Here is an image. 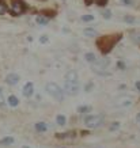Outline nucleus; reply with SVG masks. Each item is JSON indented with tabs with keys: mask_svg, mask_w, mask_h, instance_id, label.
Wrapping results in <instances>:
<instances>
[{
	"mask_svg": "<svg viewBox=\"0 0 140 148\" xmlns=\"http://www.w3.org/2000/svg\"><path fill=\"white\" fill-rule=\"evenodd\" d=\"M120 40H121V34H112V36L100 37V38L97 40V46H98V49L101 50L102 54H108L112 52L114 45H116Z\"/></svg>",
	"mask_w": 140,
	"mask_h": 148,
	"instance_id": "obj_1",
	"label": "nucleus"
},
{
	"mask_svg": "<svg viewBox=\"0 0 140 148\" xmlns=\"http://www.w3.org/2000/svg\"><path fill=\"white\" fill-rule=\"evenodd\" d=\"M45 91L50 95V97H53L56 101H59V102H61V101L64 99V90L57 84V83H53V82L46 83Z\"/></svg>",
	"mask_w": 140,
	"mask_h": 148,
	"instance_id": "obj_2",
	"label": "nucleus"
},
{
	"mask_svg": "<svg viewBox=\"0 0 140 148\" xmlns=\"http://www.w3.org/2000/svg\"><path fill=\"white\" fill-rule=\"evenodd\" d=\"M104 120L105 118L102 114H90V116L84 117V125L87 128H90V129L98 128V126H101L104 124Z\"/></svg>",
	"mask_w": 140,
	"mask_h": 148,
	"instance_id": "obj_3",
	"label": "nucleus"
},
{
	"mask_svg": "<svg viewBox=\"0 0 140 148\" xmlns=\"http://www.w3.org/2000/svg\"><path fill=\"white\" fill-rule=\"evenodd\" d=\"M25 11H26V4L23 3L22 0H12V3H11V14L14 16H18Z\"/></svg>",
	"mask_w": 140,
	"mask_h": 148,
	"instance_id": "obj_4",
	"label": "nucleus"
},
{
	"mask_svg": "<svg viewBox=\"0 0 140 148\" xmlns=\"http://www.w3.org/2000/svg\"><path fill=\"white\" fill-rule=\"evenodd\" d=\"M64 90L69 95H78L80 91L79 83H71V82H64Z\"/></svg>",
	"mask_w": 140,
	"mask_h": 148,
	"instance_id": "obj_5",
	"label": "nucleus"
},
{
	"mask_svg": "<svg viewBox=\"0 0 140 148\" xmlns=\"http://www.w3.org/2000/svg\"><path fill=\"white\" fill-rule=\"evenodd\" d=\"M19 80H21V77H19L18 73H8V75L5 76V82H7V84H10V86L18 84Z\"/></svg>",
	"mask_w": 140,
	"mask_h": 148,
	"instance_id": "obj_6",
	"label": "nucleus"
},
{
	"mask_svg": "<svg viewBox=\"0 0 140 148\" xmlns=\"http://www.w3.org/2000/svg\"><path fill=\"white\" fill-rule=\"evenodd\" d=\"M132 105V98L129 97H122L116 101V106L117 108H125V106H131Z\"/></svg>",
	"mask_w": 140,
	"mask_h": 148,
	"instance_id": "obj_7",
	"label": "nucleus"
},
{
	"mask_svg": "<svg viewBox=\"0 0 140 148\" xmlns=\"http://www.w3.org/2000/svg\"><path fill=\"white\" fill-rule=\"evenodd\" d=\"M65 82H71V83H79V76H78L76 71H68L65 73Z\"/></svg>",
	"mask_w": 140,
	"mask_h": 148,
	"instance_id": "obj_8",
	"label": "nucleus"
},
{
	"mask_svg": "<svg viewBox=\"0 0 140 148\" xmlns=\"http://www.w3.org/2000/svg\"><path fill=\"white\" fill-rule=\"evenodd\" d=\"M23 95L26 97V98H29V97H32L33 94H34V86H33L32 82H29V83H26V84L23 86Z\"/></svg>",
	"mask_w": 140,
	"mask_h": 148,
	"instance_id": "obj_9",
	"label": "nucleus"
},
{
	"mask_svg": "<svg viewBox=\"0 0 140 148\" xmlns=\"http://www.w3.org/2000/svg\"><path fill=\"white\" fill-rule=\"evenodd\" d=\"M56 137H57V139H61V140H64V139H73V137H75V133H73V132L57 133V135H56Z\"/></svg>",
	"mask_w": 140,
	"mask_h": 148,
	"instance_id": "obj_10",
	"label": "nucleus"
},
{
	"mask_svg": "<svg viewBox=\"0 0 140 148\" xmlns=\"http://www.w3.org/2000/svg\"><path fill=\"white\" fill-rule=\"evenodd\" d=\"M83 34L86 37H90V38H93V37H98V32L95 30V29H84L83 30Z\"/></svg>",
	"mask_w": 140,
	"mask_h": 148,
	"instance_id": "obj_11",
	"label": "nucleus"
},
{
	"mask_svg": "<svg viewBox=\"0 0 140 148\" xmlns=\"http://www.w3.org/2000/svg\"><path fill=\"white\" fill-rule=\"evenodd\" d=\"M8 105L10 106H12V108H16L19 105V99L15 97V95H10L8 97Z\"/></svg>",
	"mask_w": 140,
	"mask_h": 148,
	"instance_id": "obj_12",
	"label": "nucleus"
},
{
	"mask_svg": "<svg viewBox=\"0 0 140 148\" xmlns=\"http://www.w3.org/2000/svg\"><path fill=\"white\" fill-rule=\"evenodd\" d=\"M36 129L38 130V132H46V130H48V124H46V122H37Z\"/></svg>",
	"mask_w": 140,
	"mask_h": 148,
	"instance_id": "obj_13",
	"label": "nucleus"
},
{
	"mask_svg": "<svg viewBox=\"0 0 140 148\" xmlns=\"http://www.w3.org/2000/svg\"><path fill=\"white\" fill-rule=\"evenodd\" d=\"M12 143H14V137H11V136L0 140V145H11Z\"/></svg>",
	"mask_w": 140,
	"mask_h": 148,
	"instance_id": "obj_14",
	"label": "nucleus"
},
{
	"mask_svg": "<svg viewBox=\"0 0 140 148\" xmlns=\"http://www.w3.org/2000/svg\"><path fill=\"white\" fill-rule=\"evenodd\" d=\"M84 60L89 61V63H95L97 61V56L94 53H86L84 54Z\"/></svg>",
	"mask_w": 140,
	"mask_h": 148,
	"instance_id": "obj_15",
	"label": "nucleus"
},
{
	"mask_svg": "<svg viewBox=\"0 0 140 148\" xmlns=\"http://www.w3.org/2000/svg\"><path fill=\"white\" fill-rule=\"evenodd\" d=\"M56 122H57V125H65L67 124V118L63 114H59V116L56 117Z\"/></svg>",
	"mask_w": 140,
	"mask_h": 148,
	"instance_id": "obj_16",
	"label": "nucleus"
},
{
	"mask_svg": "<svg viewBox=\"0 0 140 148\" xmlns=\"http://www.w3.org/2000/svg\"><path fill=\"white\" fill-rule=\"evenodd\" d=\"M36 22L40 25V26H44V25H46L48 23V18H45L44 15H38L36 19Z\"/></svg>",
	"mask_w": 140,
	"mask_h": 148,
	"instance_id": "obj_17",
	"label": "nucleus"
},
{
	"mask_svg": "<svg viewBox=\"0 0 140 148\" xmlns=\"http://www.w3.org/2000/svg\"><path fill=\"white\" fill-rule=\"evenodd\" d=\"M7 11H8L7 3H5V1H3V0H0V15H4Z\"/></svg>",
	"mask_w": 140,
	"mask_h": 148,
	"instance_id": "obj_18",
	"label": "nucleus"
},
{
	"mask_svg": "<svg viewBox=\"0 0 140 148\" xmlns=\"http://www.w3.org/2000/svg\"><path fill=\"white\" fill-rule=\"evenodd\" d=\"M94 19H95V16L94 15H90V14H87V15H83V16H82V21H83V22H93Z\"/></svg>",
	"mask_w": 140,
	"mask_h": 148,
	"instance_id": "obj_19",
	"label": "nucleus"
},
{
	"mask_svg": "<svg viewBox=\"0 0 140 148\" xmlns=\"http://www.w3.org/2000/svg\"><path fill=\"white\" fill-rule=\"evenodd\" d=\"M5 105V98H4V91H3V88L0 87V106L3 108Z\"/></svg>",
	"mask_w": 140,
	"mask_h": 148,
	"instance_id": "obj_20",
	"label": "nucleus"
},
{
	"mask_svg": "<svg viewBox=\"0 0 140 148\" xmlns=\"http://www.w3.org/2000/svg\"><path fill=\"white\" fill-rule=\"evenodd\" d=\"M102 16H104L105 19H110L112 18V11H110V10H105V11H102Z\"/></svg>",
	"mask_w": 140,
	"mask_h": 148,
	"instance_id": "obj_21",
	"label": "nucleus"
},
{
	"mask_svg": "<svg viewBox=\"0 0 140 148\" xmlns=\"http://www.w3.org/2000/svg\"><path fill=\"white\" fill-rule=\"evenodd\" d=\"M97 5H100V7H105V5L108 4V0H93Z\"/></svg>",
	"mask_w": 140,
	"mask_h": 148,
	"instance_id": "obj_22",
	"label": "nucleus"
},
{
	"mask_svg": "<svg viewBox=\"0 0 140 148\" xmlns=\"http://www.w3.org/2000/svg\"><path fill=\"white\" fill-rule=\"evenodd\" d=\"M78 112H79V113H82V114H83V113L90 112V108H89V106H80V108L78 109Z\"/></svg>",
	"mask_w": 140,
	"mask_h": 148,
	"instance_id": "obj_23",
	"label": "nucleus"
},
{
	"mask_svg": "<svg viewBox=\"0 0 140 148\" xmlns=\"http://www.w3.org/2000/svg\"><path fill=\"white\" fill-rule=\"evenodd\" d=\"M124 22H127V23H135V18H133V16H129V15H127V16H124Z\"/></svg>",
	"mask_w": 140,
	"mask_h": 148,
	"instance_id": "obj_24",
	"label": "nucleus"
},
{
	"mask_svg": "<svg viewBox=\"0 0 140 148\" xmlns=\"http://www.w3.org/2000/svg\"><path fill=\"white\" fill-rule=\"evenodd\" d=\"M120 128V122H112V126H110V130H116Z\"/></svg>",
	"mask_w": 140,
	"mask_h": 148,
	"instance_id": "obj_25",
	"label": "nucleus"
},
{
	"mask_svg": "<svg viewBox=\"0 0 140 148\" xmlns=\"http://www.w3.org/2000/svg\"><path fill=\"white\" fill-rule=\"evenodd\" d=\"M132 40L135 41V42H137V44H140V33H137V34H135V36L132 37Z\"/></svg>",
	"mask_w": 140,
	"mask_h": 148,
	"instance_id": "obj_26",
	"label": "nucleus"
},
{
	"mask_svg": "<svg viewBox=\"0 0 140 148\" xmlns=\"http://www.w3.org/2000/svg\"><path fill=\"white\" fill-rule=\"evenodd\" d=\"M48 41H49V38H48V36H42V37H41V38H40V42H41V44H46Z\"/></svg>",
	"mask_w": 140,
	"mask_h": 148,
	"instance_id": "obj_27",
	"label": "nucleus"
},
{
	"mask_svg": "<svg viewBox=\"0 0 140 148\" xmlns=\"http://www.w3.org/2000/svg\"><path fill=\"white\" fill-rule=\"evenodd\" d=\"M42 14H48V15H46V16H48V18H52V16H54V11H49V10H46V11H44V12Z\"/></svg>",
	"mask_w": 140,
	"mask_h": 148,
	"instance_id": "obj_28",
	"label": "nucleus"
},
{
	"mask_svg": "<svg viewBox=\"0 0 140 148\" xmlns=\"http://www.w3.org/2000/svg\"><path fill=\"white\" fill-rule=\"evenodd\" d=\"M120 1H121L122 4H125V5H131L132 3H133L132 0H120Z\"/></svg>",
	"mask_w": 140,
	"mask_h": 148,
	"instance_id": "obj_29",
	"label": "nucleus"
},
{
	"mask_svg": "<svg viewBox=\"0 0 140 148\" xmlns=\"http://www.w3.org/2000/svg\"><path fill=\"white\" fill-rule=\"evenodd\" d=\"M135 87H136V90H137V91H140V82H136Z\"/></svg>",
	"mask_w": 140,
	"mask_h": 148,
	"instance_id": "obj_30",
	"label": "nucleus"
},
{
	"mask_svg": "<svg viewBox=\"0 0 140 148\" xmlns=\"http://www.w3.org/2000/svg\"><path fill=\"white\" fill-rule=\"evenodd\" d=\"M118 67L121 68V69H124V68H125V65H124V64H122L121 61H120V63H118Z\"/></svg>",
	"mask_w": 140,
	"mask_h": 148,
	"instance_id": "obj_31",
	"label": "nucleus"
},
{
	"mask_svg": "<svg viewBox=\"0 0 140 148\" xmlns=\"http://www.w3.org/2000/svg\"><path fill=\"white\" fill-rule=\"evenodd\" d=\"M84 3H86L87 5H90L91 3H93V0H84Z\"/></svg>",
	"mask_w": 140,
	"mask_h": 148,
	"instance_id": "obj_32",
	"label": "nucleus"
},
{
	"mask_svg": "<svg viewBox=\"0 0 140 148\" xmlns=\"http://www.w3.org/2000/svg\"><path fill=\"white\" fill-rule=\"evenodd\" d=\"M136 121H137V122H140V113H139V114H137V116H136Z\"/></svg>",
	"mask_w": 140,
	"mask_h": 148,
	"instance_id": "obj_33",
	"label": "nucleus"
},
{
	"mask_svg": "<svg viewBox=\"0 0 140 148\" xmlns=\"http://www.w3.org/2000/svg\"><path fill=\"white\" fill-rule=\"evenodd\" d=\"M23 148H29V147H23Z\"/></svg>",
	"mask_w": 140,
	"mask_h": 148,
	"instance_id": "obj_34",
	"label": "nucleus"
}]
</instances>
